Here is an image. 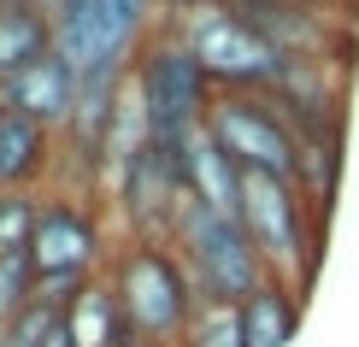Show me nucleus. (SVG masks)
Masks as SVG:
<instances>
[{
  "label": "nucleus",
  "mask_w": 359,
  "mask_h": 347,
  "mask_svg": "<svg viewBox=\"0 0 359 347\" xmlns=\"http://www.w3.org/2000/svg\"><path fill=\"white\" fill-rule=\"evenodd\" d=\"M65 324H71V336H77V347H124L130 341V324H124V312H118V294H112L107 277H95L65 306Z\"/></svg>",
  "instance_id": "4468645a"
},
{
  "label": "nucleus",
  "mask_w": 359,
  "mask_h": 347,
  "mask_svg": "<svg viewBox=\"0 0 359 347\" xmlns=\"http://www.w3.org/2000/svg\"><path fill=\"white\" fill-rule=\"evenodd\" d=\"M236 218H242V230L253 241V253L265 259V271L306 300L312 277H318V259H324V218L306 206V194L289 177L242 171V206H236Z\"/></svg>",
  "instance_id": "f03ea898"
},
{
  "label": "nucleus",
  "mask_w": 359,
  "mask_h": 347,
  "mask_svg": "<svg viewBox=\"0 0 359 347\" xmlns=\"http://www.w3.org/2000/svg\"><path fill=\"white\" fill-rule=\"evenodd\" d=\"M130 95H136V112L154 142H189L206 130L218 88L206 83L201 59L171 36V24H154V36L130 59Z\"/></svg>",
  "instance_id": "7ed1b4c3"
},
{
  "label": "nucleus",
  "mask_w": 359,
  "mask_h": 347,
  "mask_svg": "<svg viewBox=\"0 0 359 347\" xmlns=\"http://www.w3.org/2000/svg\"><path fill=\"white\" fill-rule=\"evenodd\" d=\"M29 259H36V283H95L107 271V259H112L95 200L88 194H71V189L41 194Z\"/></svg>",
  "instance_id": "0eeeda50"
},
{
  "label": "nucleus",
  "mask_w": 359,
  "mask_h": 347,
  "mask_svg": "<svg viewBox=\"0 0 359 347\" xmlns=\"http://www.w3.org/2000/svg\"><path fill=\"white\" fill-rule=\"evenodd\" d=\"M159 24H171V36L201 59L206 83H212L218 95H265V88L277 83V71H283L277 48L248 24L242 6H230V0H224V6L183 12V18H159Z\"/></svg>",
  "instance_id": "39448f33"
},
{
  "label": "nucleus",
  "mask_w": 359,
  "mask_h": 347,
  "mask_svg": "<svg viewBox=\"0 0 359 347\" xmlns=\"http://www.w3.org/2000/svg\"><path fill=\"white\" fill-rule=\"evenodd\" d=\"M177 347H242V324H236V306H201L189 324V336Z\"/></svg>",
  "instance_id": "a211bd4d"
},
{
  "label": "nucleus",
  "mask_w": 359,
  "mask_h": 347,
  "mask_svg": "<svg viewBox=\"0 0 359 347\" xmlns=\"http://www.w3.org/2000/svg\"><path fill=\"white\" fill-rule=\"evenodd\" d=\"M189 200L212 206V212H230V218H236V206H242V171L230 165V154H224L206 130L189 142Z\"/></svg>",
  "instance_id": "ddd939ff"
},
{
  "label": "nucleus",
  "mask_w": 359,
  "mask_h": 347,
  "mask_svg": "<svg viewBox=\"0 0 359 347\" xmlns=\"http://www.w3.org/2000/svg\"><path fill=\"white\" fill-rule=\"evenodd\" d=\"M59 318H65V312H59L53 300H41V294H36V300H29V306L18 312V318L0 329V347H41V341H48L53 329H59Z\"/></svg>",
  "instance_id": "f3484780"
},
{
  "label": "nucleus",
  "mask_w": 359,
  "mask_h": 347,
  "mask_svg": "<svg viewBox=\"0 0 359 347\" xmlns=\"http://www.w3.org/2000/svg\"><path fill=\"white\" fill-rule=\"evenodd\" d=\"M100 277L112 283L130 336H142L147 347H177L201 312V294L165 236H124Z\"/></svg>",
  "instance_id": "f257e3e1"
},
{
  "label": "nucleus",
  "mask_w": 359,
  "mask_h": 347,
  "mask_svg": "<svg viewBox=\"0 0 359 347\" xmlns=\"http://www.w3.org/2000/svg\"><path fill=\"white\" fill-rule=\"evenodd\" d=\"M301 306L306 300L289 289V283H259L242 306H236V324H242V347H289L301 336Z\"/></svg>",
  "instance_id": "9b49d317"
},
{
  "label": "nucleus",
  "mask_w": 359,
  "mask_h": 347,
  "mask_svg": "<svg viewBox=\"0 0 359 347\" xmlns=\"http://www.w3.org/2000/svg\"><path fill=\"white\" fill-rule=\"evenodd\" d=\"M0 6H24V0H0ZM41 6H48V0H41Z\"/></svg>",
  "instance_id": "aec40b11"
},
{
  "label": "nucleus",
  "mask_w": 359,
  "mask_h": 347,
  "mask_svg": "<svg viewBox=\"0 0 359 347\" xmlns=\"http://www.w3.org/2000/svg\"><path fill=\"white\" fill-rule=\"evenodd\" d=\"M165 241L177 247V259H183L201 306H242L259 283H271V271L253 253L242 218L212 212V206H201V200H183V212H177Z\"/></svg>",
  "instance_id": "20e7f679"
},
{
  "label": "nucleus",
  "mask_w": 359,
  "mask_h": 347,
  "mask_svg": "<svg viewBox=\"0 0 359 347\" xmlns=\"http://www.w3.org/2000/svg\"><path fill=\"white\" fill-rule=\"evenodd\" d=\"M36 300V259L29 253H6L0 259V329Z\"/></svg>",
  "instance_id": "dca6fc26"
},
{
  "label": "nucleus",
  "mask_w": 359,
  "mask_h": 347,
  "mask_svg": "<svg viewBox=\"0 0 359 347\" xmlns=\"http://www.w3.org/2000/svg\"><path fill=\"white\" fill-rule=\"evenodd\" d=\"M59 171V130L36 124L24 112L0 118V189L48 194V177Z\"/></svg>",
  "instance_id": "9d476101"
},
{
  "label": "nucleus",
  "mask_w": 359,
  "mask_h": 347,
  "mask_svg": "<svg viewBox=\"0 0 359 347\" xmlns=\"http://www.w3.org/2000/svg\"><path fill=\"white\" fill-rule=\"evenodd\" d=\"M201 6H224V0H159V18H183V12H201Z\"/></svg>",
  "instance_id": "6ab92c4d"
},
{
  "label": "nucleus",
  "mask_w": 359,
  "mask_h": 347,
  "mask_svg": "<svg viewBox=\"0 0 359 347\" xmlns=\"http://www.w3.org/2000/svg\"><path fill=\"white\" fill-rule=\"evenodd\" d=\"M194 142V135H189ZM189 142H147L112 171V200L130 236H171L177 212L189 200Z\"/></svg>",
  "instance_id": "423d86ee"
},
{
  "label": "nucleus",
  "mask_w": 359,
  "mask_h": 347,
  "mask_svg": "<svg viewBox=\"0 0 359 347\" xmlns=\"http://www.w3.org/2000/svg\"><path fill=\"white\" fill-rule=\"evenodd\" d=\"M6 112H12V107H6V95H0V118H6Z\"/></svg>",
  "instance_id": "412c9836"
},
{
  "label": "nucleus",
  "mask_w": 359,
  "mask_h": 347,
  "mask_svg": "<svg viewBox=\"0 0 359 347\" xmlns=\"http://www.w3.org/2000/svg\"><path fill=\"white\" fill-rule=\"evenodd\" d=\"M36 218H41V194L0 189V259H6V253H29V241H36Z\"/></svg>",
  "instance_id": "2eb2a0df"
},
{
  "label": "nucleus",
  "mask_w": 359,
  "mask_h": 347,
  "mask_svg": "<svg viewBox=\"0 0 359 347\" xmlns=\"http://www.w3.org/2000/svg\"><path fill=\"white\" fill-rule=\"evenodd\" d=\"M48 53H53V6H41V0L0 6V83Z\"/></svg>",
  "instance_id": "f8f14e48"
},
{
  "label": "nucleus",
  "mask_w": 359,
  "mask_h": 347,
  "mask_svg": "<svg viewBox=\"0 0 359 347\" xmlns=\"http://www.w3.org/2000/svg\"><path fill=\"white\" fill-rule=\"evenodd\" d=\"M0 95H6L12 112H24V118H36V124L65 135L71 112H77V95H83V77H77V65L53 48L48 59H36V65H24L18 77H6Z\"/></svg>",
  "instance_id": "1a4fd4ad"
},
{
  "label": "nucleus",
  "mask_w": 359,
  "mask_h": 347,
  "mask_svg": "<svg viewBox=\"0 0 359 347\" xmlns=\"http://www.w3.org/2000/svg\"><path fill=\"white\" fill-rule=\"evenodd\" d=\"M206 135L230 154L236 171H259V177H289L301 165V142H294L289 118L277 112L271 95H218L206 112Z\"/></svg>",
  "instance_id": "6e6552de"
}]
</instances>
